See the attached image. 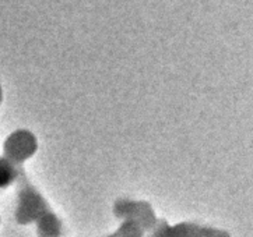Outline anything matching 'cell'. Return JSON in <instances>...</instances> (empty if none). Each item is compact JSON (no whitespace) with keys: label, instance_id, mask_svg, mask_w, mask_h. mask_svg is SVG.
<instances>
[{"label":"cell","instance_id":"6da1fadb","mask_svg":"<svg viewBox=\"0 0 253 237\" xmlns=\"http://www.w3.org/2000/svg\"><path fill=\"white\" fill-rule=\"evenodd\" d=\"M17 206L14 211V219L18 225H31L37 223L40 218L50 211L48 201L43 198L40 190L28 180L27 174L23 170L21 176L17 181Z\"/></svg>","mask_w":253,"mask_h":237},{"label":"cell","instance_id":"7a4b0ae2","mask_svg":"<svg viewBox=\"0 0 253 237\" xmlns=\"http://www.w3.org/2000/svg\"><path fill=\"white\" fill-rule=\"evenodd\" d=\"M112 212L115 218L121 221L137 222L147 233L154 229L155 225L160 221L153 205L144 200L118 198L112 205Z\"/></svg>","mask_w":253,"mask_h":237},{"label":"cell","instance_id":"3957f363","mask_svg":"<svg viewBox=\"0 0 253 237\" xmlns=\"http://www.w3.org/2000/svg\"><path fill=\"white\" fill-rule=\"evenodd\" d=\"M38 151V139L33 131L18 129L3 142V156L17 166H23Z\"/></svg>","mask_w":253,"mask_h":237},{"label":"cell","instance_id":"277c9868","mask_svg":"<svg viewBox=\"0 0 253 237\" xmlns=\"http://www.w3.org/2000/svg\"><path fill=\"white\" fill-rule=\"evenodd\" d=\"M204 226L196 222H178L171 225L168 221L161 219L155 228L146 237H203Z\"/></svg>","mask_w":253,"mask_h":237},{"label":"cell","instance_id":"5b68a950","mask_svg":"<svg viewBox=\"0 0 253 237\" xmlns=\"http://www.w3.org/2000/svg\"><path fill=\"white\" fill-rule=\"evenodd\" d=\"M35 226L38 237H62L63 235V222L52 209L41 216Z\"/></svg>","mask_w":253,"mask_h":237},{"label":"cell","instance_id":"8992f818","mask_svg":"<svg viewBox=\"0 0 253 237\" xmlns=\"http://www.w3.org/2000/svg\"><path fill=\"white\" fill-rule=\"evenodd\" d=\"M23 172V168L10 162L7 158L0 155V190L10 187L18 181Z\"/></svg>","mask_w":253,"mask_h":237},{"label":"cell","instance_id":"52a82bcc","mask_svg":"<svg viewBox=\"0 0 253 237\" xmlns=\"http://www.w3.org/2000/svg\"><path fill=\"white\" fill-rule=\"evenodd\" d=\"M121 237H146L147 232L137 222L121 221V225L115 230Z\"/></svg>","mask_w":253,"mask_h":237},{"label":"cell","instance_id":"ba28073f","mask_svg":"<svg viewBox=\"0 0 253 237\" xmlns=\"http://www.w3.org/2000/svg\"><path fill=\"white\" fill-rule=\"evenodd\" d=\"M203 237H231L227 230L217 229L212 226H204V236Z\"/></svg>","mask_w":253,"mask_h":237},{"label":"cell","instance_id":"9c48e42d","mask_svg":"<svg viewBox=\"0 0 253 237\" xmlns=\"http://www.w3.org/2000/svg\"><path fill=\"white\" fill-rule=\"evenodd\" d=\"M105 237H121V236H119L116 232H114V233H111V235H108V236H105Z\"/></svg>","mask_w":253,"mask_h":237},{"label":"cell","instance_id":"30bf717a","mask_svg":"<svg viewBox=\"0 0 253 237\" xmlns=\"http://www.w3.org/2000/svg\"><path fill=\"white\" fill-rule=\"evenodd\" d=\"M1 101H3V91H1V87H0V103H1Z\"/></svg>","mask_w":253,"mask_h":237}]
</instances>
